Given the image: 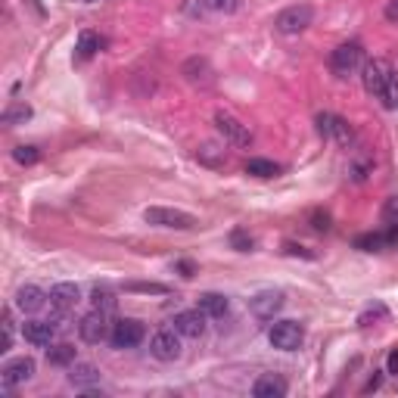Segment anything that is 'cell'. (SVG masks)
Segmentation results:
<instances>
[{
	"mask_svg": "<svg viewBox=\"0 0 398 398\" xmlns=\"http://www.w3.org/2000/svg\"><path fill=\"white\" fill-rule=\"evenodd\" d=\"M330 122H333V115H330V112H321V115H317V131H321L323 140H330Z\"/></svg>",
	"mask_w": 398,
	"mask_h": 398,
	"instance_id": "cell-38",
	"label": "cell"
},
{
	"mask_svg": "<svg viewBox=\"0 0 398 398\" xmlns=\"http://www.w3.org/2000/svg\"><path fill=\"white\" fill-rule=\"evenodd\" d=\"M196 308L202 311L205 317H224L230 308V302L224 292H202V296L196 298Z\"/></svg>",
	"mask_w": 398,
	"mask_h": 398,
	"instance_id": "cell-18",
	"label": "cell"
},
{
	"mask_svg": "<svg viewBox=\"0 0 398 398\" xmlns=\"http://www.w3.org/2000/svg\"><path fill=\"white\" fill-rule=\"evenodd\" d=\"M143 336H146V327H143L140 321H134V317H124V321L112 323L109 342L115 348H134V345H140V342H143Z\"/></svg>",
	"mask_w": 398,
	"mask_h": 398,
	"instance_id": "cell-8",
	"label": "cell"
},
{
	"mask_svg": "<svg viewBox=\"0 0 398 398\" xmlns=\"http://www.w3.org/2000/svg\"><path fill=\"white\" fill-rule=\"evenodd\" d=\"M3 124H10V128H16V124H25L31 118V106L28 103H10L3 109Z\"/></svg>",
	"mask_w": 398,
	"mask_h": 398,
	"instance_id": "cell-25",
	"label": "cell"
},
{
	"mask_svg": "<svg viewBox=\"0 0 398 398\" xmlns=\"http://www.w3.org/2000/svg\"><path fill=\"white\" fill-rule=\"evenodd\" d=\"M146 224L153 227H171V230H190L196 227V218L190 211H180V209H165V205H153V209L143 211Z\"/></svg>",
	"mask_w": 398,
	"mask_h": 398,
	"instance_id": "cell-3",
	"label": "cell"
},
{
	"mask_svg": "<svg viewBox=\"0 0 398 398\" xmlns=\"http://www.w3.org/2000/svg\"><path fill=\"white\" fill-rule=\"evenodd\" d=\"M209 3V10L215 12H236L243 6V0H205Z\"/></svg>",
	"mask_w": 398,
	"mask_h": 398,
	"instance_id": "cell-34",
	"label": "cell"
},
{
	"mask_svg": "<svg viewBox=\"0 0 398 398\" xmlns=\"http://www.w3.org/2000/svg\"><path fill=\"white\" fill-rule=\"evenodd\" d=\"M78 302H81V290L75 283H56L53 290L47 292V305L53 314H68Z\"/></svg>",
	"mask_w": 398,
	"mask_h": 398,
	"instance_id": "cell-11",
	"label": "cell"
},
{
	"mask_svg": "<svg viewBox=\"0 0 398 398\" xmlns=\"http://www.w3.org/2000/svg\"><path fill=\"white\" fill-rule=\"evenodd\" d=\"M12 159H16L19 165H35V162L41 159V149H37V146H25V143H22V146L12 149Z\"/></svg>",
	"mask_w": 398,
	"mask_h": 398,
	"instance_id": "cell-30",
	"label": "cell"
},
{
	"mask_svg": "<svg viewBox=\"0 0 398 398\" xmlns=\"http://www.w3.org/2000/svg\"><path fill=\"white\" fill-rule=\"evenodd\" d=\"M389 243H392L389 234H361L358 240H354V246H358L361 252H383Z\"/></svg>",
	"mask_w": 398,
	"mask_h": 398,
	"instance_id": "cell-24",
	"label": "cell"
},
{
	"mask_svg": "<svg viewBox=\"0 0 398 398\" xmlns=\"http://www.w3.org/2000/svg\"><path fill=\"white\" fill-rule=\"evenodd\" d=\"M174 330H178L180 336H187V339H199V336L205 333V314L199 308L193 311H178L174 314Z\"/></svg>",
	"mask_w": 398,
	"mask_h": 398,
	"instance_id": "cell-13",
	"label": "cell"
},
{
	"mask_svg": "<svg viewBox=\"0 0 398 398\" xmlns=\"http://www.w3.org/2000/svg\"><path fill=\"white\" fill-rule=\"evenodd\" d=\"M267 339H271V345L280 348V352H296L305 339V330L298 321H277L267 330Z\"/></svg>",
	"mask_w": 398,
	"mask_h": 398,
	"instance_id": "cell-4",
	"label": "cell"
},
{
	"mask_svg": "<svg viewBox=\"0 0 398 398\" xmlns=\"http://www.w3.org/2000/svg\"><path fill=\"white\" fill-rule=\"evenodd\" d=\"M149 352L159 361H178L180 358V333L178 330H159V333H153Z\"/></svg>",
	"mask_w": 398,
	"mask_h": 398,
	"instance_id": "cell-10",
	"label": "cell"
},
{
	"mask_svg": "<svg viewBox=\"0 0 398 398\" xmlns=\"http://www.w3.org/2000/svg\"><path fill=\"white\" fill-rule=\"evenodd\" d=\"M78 333H81V339H84V342H91V345H100L103 339H109V336H112L109 314H106V311H97V308H93L91 314L81 317Z\"/></svg>",
	"mask_w": 398,
	"mask_h": 398,
	"instance_id": "cell-5",
	"label": "cell"
},
{
	"mask_svg": "<svg viewBox=\"0 0 398 398\" xmlns=\"http://www.w3.org/2000/svg\"><path fill=\"white\" fill-rule=\"evenodd\" d=\"M97 50H100V37L93 35V31H81V37H78V59H91Z\"/></svg>",
	"mask_w": 398,
	"mask_h": 398,
	"instance_id": "cell-28",
	"label": "cell"
},
{
	"mask_svg": "<svg viewBox=\"0 0 398 398\" xmlns=\"http://www.w3.org/2000/svg\"><path fill=\"white\" fill-rule=\"evenodd\" d=\"M35 377V361L31 358H12L3 364V370H0V386H3V395H10L16 386L28 383V379Z\"/></svg>",
	"mask_w": 398,
	"mask_h": 398,
	"instance_id": "cell-7",
	"label": "cell"
},
{
	"mask_svg": "<svg viewBox=\"0 0 398 398\" xmlns=\"http://www.w3.org/2000/svg\"><path fill=\"white\" fill-rule=\"evenodd\" d=\"M230 243H234L236 252H252V246H255V240H252V236H249L243 227H236L234 234H230Z\"/></svg>",
	"mask_w": 398,
	"mask_h": 398,
	"instance_id": "cell-31",
	"label": "cell"
},
{
	"mask_svg": "<svg viewBox=\"0 0 398 398\" xmlns=\"http://www.w3.org/2000/svg\"><path fill=\"white\" fill-rule=\"evenodd\" d=\"M178 271L184 274V277H193V261H178Z\"/></svg>",
	"mask_w": 398,
	"mask_h": 398,
	"instance_id": "cell-42",
	"label": "cell"
},
{
	"mask_svg": "<svg viewBox=\"0 0 398 398\" xmlns=\"http://www.w3.org/2000/svg\"><path fill=\"white\" fill-rule=\"evenodd\" d=\"M196 159L209 168H221L224 162H227V155H224V149L215 146V143H202V146H196Z\"/></svg>",
	"mask_w": 398,
	"mask_h": 398,
	"instance_id": "cell-21",
	"label": "cell"
},
{
	"mask_svg": "<svg viewBox=\"0 0 398 398\" xmlns=\"http://www.w3.org/2000/svg\"><path fill=\"white\" fill-rule=\"evenodd\" d=\"M47 361L53 367H68L75 364V345H68V342H56V345L47 348Z\"/></svg>",
	"mask_w": 398,
	"mask_h": 398,
	"instance_id": "cell-20",
	"label": "cell"
},
{
	"mask_svg": "<svg viewBox=\"0 0 398 398\" xmlns=\"http://www.w3.org/2000/svg\"><path fill=\"white\" fill-rule=\"evenodd\" d=\"M311 227L317 230V234H323V230H330V211H311Z\"/></svg>",
	"mask_w": 398,
	"mask_h": 398,
	"instance_id": "cell-36",
	"label": "cell"
},
{
	"mask_svg": "<svg viewBox=\"0 0 398 398\" xmlns=\"http://www.w3.org/2000/svg\"><path fill=\"white\" fill-rule=\"evenodd\" d=\"M180 72H184V78L190 81V84H196V87H209L211 81H215V72H211L209 59H199V56H193V59H187Z\"/></svg>",
	"mask_w": 398,
	"mask_h": 398,
	"instance_id": "cell-16",
	"label": "cell"
},
{
	"mask_svg": "<svg viewBox=\"0 0 398 398\" xmlns=\"http://www.w3.org/2000/svg\"><path fill=\"white\" fill-rule=\"evenodd\" d=\"M379 100H383L386 109H398V72L395 68H392V75H389V81H386L383 93H379Z\"/></svg>",
	"mask_w": 398,
	"mask_h": 398,
	"instance_id": "cell-27",
	"label": "cell"
},
{
	"mask_svg": "<svg viewBox=\"0 0 398 398\" xmlns=\"http://www.w3.org/2000/svg\"><path fill=\"white\" fill-rule=\"evenodd\" d=\"M283 252L286 255H302V258H314V252H308L305 246H296V243H283Z\"/></svg>",
	"mask_w": 398,
	"mask_h": 398,
	"instance_id": "cell-39",
	"label": "cell"
},
{
	"mask_svg": "<svg viewBox=\"0 0 398 398\" xmlns=\"http://www.w3.org/2000/svg\"><path fill=\"white\" fill-rule=\"evenodd\" d=\"M215 128L221 131V137H224L227 143H234V146H249V143H252V134H249V128L234 115V112L218 109V112H215Z\"/></svg>",
	"mask_w": 398,
	"mask_h": 398,
	"instance_id": "cell-6",
	"label": "cell"
},
{
	"mask_svg": "<svg viewBox=\"0 0 398 398\" xmlns=\"http://www.w3.org/2000/svg\"><path fill=\"white\" fill-rule=\"evenodd\" d=\"M370 171H373V159H370V155H354V159L348 162V174H352V180H364Z\"/></svg>",
	"mask_w": 398,
	"mask_h": 398,
	"instance_id": "cell-29",
	"label": "cell"
},
{
	"mask_svg": "<svg viewBox=\"0 0 398 398\" xmlns=\"http://www.w3.org/2000/svg\"><path fill=\"white\" fill-rule=\"evenodd\" d=\"M68 383L78 386V389H87V386L100 383V370L93 364H87V361H75L72 373H68Z\"/></svg>",
	"mask_w": 398,
	"mask_h": 398,
	"instance_id": "cell-19",
	"label": "cell"
},
{
	"mask_svg": "<svg viewBox=\"0 0 398 398\" xmlns=\"http://www.w3.org/2000/svg\"><path fill=\"white\" fill-rule=\"evenodd\" d=\"M373 389H379V377H373V379H370V383H367V386H364V392H373Z\"/></svg>",
	"mask_w": 398,
	"mask_h": 398,
	"instance_id": "cell-43",
	"label": "cell"
},
{
	"mask_svg": "<svg viewBox=\"0 0 398 398\" xmlns=\"http://www.w3.org/2000/svg\"><path fill=\"white\" fill-rule=\"evenodd\" d=\"M361 66H364V47H361L358 41L339 44V47L333 50V56H330V68H333L336 78H348V75H354Z\"/></svg>",
	"mask_w": 398,
	"mask_h": 398,
	"instance_id": "cell-1",
	"label": "cell"
},
{
	"mask_svg": "<svg viewBox=\"0 0 398 398\" xmlns=\"http://www.w3.org/2000/svg\"><path fill=\"white\" fill-rule=\"evenodd\" d=\"M91 302H93V308L97 311H115V305H118V298H115V292H109V290H103V286H97V290L91 292Z\"/></svg>",
	"mask_w": 398,
	"mask_h": 398,
	"instance_id": "cell-26",
	"label": "cell"
},
{
	"mask_svg": "<svg viewBox=\"0 0 398 398\" xmlns=\"http://www.w3.org/2000/svg\"><path fill=\"white\" fill-rule=\"evenodd\" d=\"M311 19H314V10H311L308 3H296L274 16V28H277L280 35H302L311 25Z\"/></svg>",
	"mask_w": 398,
	"mask_h": 398,
	"instance_id": "cell-2",
	"label": "cell"
},
{
	"mask_svg": "<svg viewBox=\"0 0 398 398\" xmlns=\"http://www.w3.org/2000/svg\"><path fill=\"white\" fill-rule=\"evenodd\" d=\"M389 75H392V66L386 59H367L364 66H361V81H364V91L370 93V97H379V93H383Z\"/></svg>",
	"mask_w": 398,
	"mask_h": 398,
	"instance_id": "cell-9",
	"label": "cell"
},
{
	"mask_svg": "<svg viewBox=\"0 0 398 398\" xmlns=\"http://www.w3.org/2000/svg\"><path fill=\"white\" fill-rule=\"evenodd\" d=\"M280 308H283V292L280 290H261L249 298V311H252L258 321H271Z\"/></svg>",
	"mask_w": 398,
	"mask_h": 398,
	"instance_id": "cell-12",
	"label": "cell"
},
{
	"mask_svg": "<svg viewBox=\"0 0 398 398\" xmlns=\"http://www.w3.org/2000/svg\"><path fill=\"white\" fill-rule=\"evenodd\" d=\"M205 6H209L205 0H184V12H187V16H202Z\"/></svg>",
	"mask_w": 398,
	"mask_h": 398,
	"instance_id": "cell-37",
	"label": "cell"
},
{
	"mask_svg": "<svg viewBox=\"0 0 398 398\" xmlns=\"http://www.w3.org/2000/svg\"><path fill=\"white\" fill-rule=\"evenodd\" d=\"M330 140H336L339 146H352V140H354L352 124H348L345 118L333 115V122H330Z\"/></svg>",
	"mask_w": 398,
	"mask_h": 398,
	"instance_id": "cell-22",
	"label": "cell"
},
{
	"mask_svg": "<svg viewBox=\"0 0 398 398\" xmlns=\"http://www.w3.org/2000/svg\"><path fill=\"white\" fill-rule=\"evenodd\" d=\"M128 292H153V296H165L168 286L165 283H124Z\"/></svg>",
	"mask_w": 398,
	"mask_h": 398,
	"instance_id": "cell-32",
	"label": "cell"
},
{
	"mask_svg": "<svg viewBox=\"0 0 398 398\" xmlns=\"http://www.w3.org/2000/svg\"><path fill=\"white\" fill-rule=\"evenodd\" d=\"M386 373H392V377H398V348H392L389 358H386Z\"/></svg>",
	"mask_w": 398,
	"mask_h": 398,
	"instance_id": "cell-40",
	"label": "cell"
},
{
	"mask_svg": "<svg viewBox=\"0 0 398 398\" xmlns=\"http://www.w3.org/2000/svg\"><path fill=\"white\" fill-rule=\"evenodd\" d=\"M44 305H47V292H44L41 286L28 283L16 292V308L25 311V314H35V311H41Z\"/></svg>",
	"mask_w": 398,
	"mask_h": 398,
	"instance_id": "cell-17",
	"label": "cell"
},
{
	"mask_svg": "<svg viewBox=\"0 0 398 398\" xmlns=\"http://www.w3.org/2000/svg\"><path fill=\"white\" fill-rule=\"evenodd\" d=\"M246 174L267 180V178H277V174H280V165H277V162H271V159H249V162H246Z\"/></svg>",
	"mask_w": 398,
	"mask_h": 398,
	"instance_id": "cell-23",
	"label": "cell"
},
{
	"mask_svg": "<svg viewBox=\"0 0 398 398\" xmlns=\"http://www.w3.org/2000/svg\"><path fill=\"white\" fill-rule=\"evenodd\" d=\"M386 19H389V22H398V0H389V3H386Z\"/></svg>",
	"mask_w": 398,
	"mask_h": 398,
	"instance_id": "cell-41",
	"label": "cell"
},
{
	"mask_svg": "<svg viewBox=\"0 0 398 398\" xmlns=\"http://www.w3.org/2000/svg\"><path fill=\"white\" fill-rule=\"evenodd\" d=\"M12 348V317H10V308L3 311V339H0V352H10Z\"/></svg>",
	"mask_w": 398,
	"mask_h": 398,
	"instance_id": "cell-33",
	"label": "cell"
},
{
	"mask_svg": "<svg viewBox=\"0 0 398 398\" xmlns=\"http://www.w3.org/2000/svg\"><path fill=\"white\" fill-rule=\"evenodd\" d=\"M22 336H25V342H31V345L47 348L50 342H53V336H56V323H50V321H25L22 323Z\"/></svg>",
	"mask_w": 398,
	"mask_h": 398,
	"instance_id": "cell-14",
	"label": "cell"
},
{
	"mask_svg": "<svg viewBox=\"0 0 398 398\" xmlns=\"http://www.w3.org/2000/svg\"><path fill=\"white\" fill-rule=\"evenodd\" d=\"M379 317H386V305H373V308H367L364 314L358 317L361 327H370V321H379Z\"/></svg>",
	"mask_w": 398,
	"mask_h": 398,
	"instance_id": "cell-35",
	"label": "cell"
},
{
	"mask_svg": "<svg viewBox=\"0 0 398 398\" xmlns=\"http://www.w3.org/2000/svg\"><path fill=\"white\" fill-rule=\"evenodd\" d=\"M286 389H290V386H286V379L280 377V373H261L252 386V395L255 398H283Z\"/></svg>",
	"mask_w": 398,
	"mask_h": 398,
	"instance_id": "cell-15",
	"label": "cell"
}]
</instances>
